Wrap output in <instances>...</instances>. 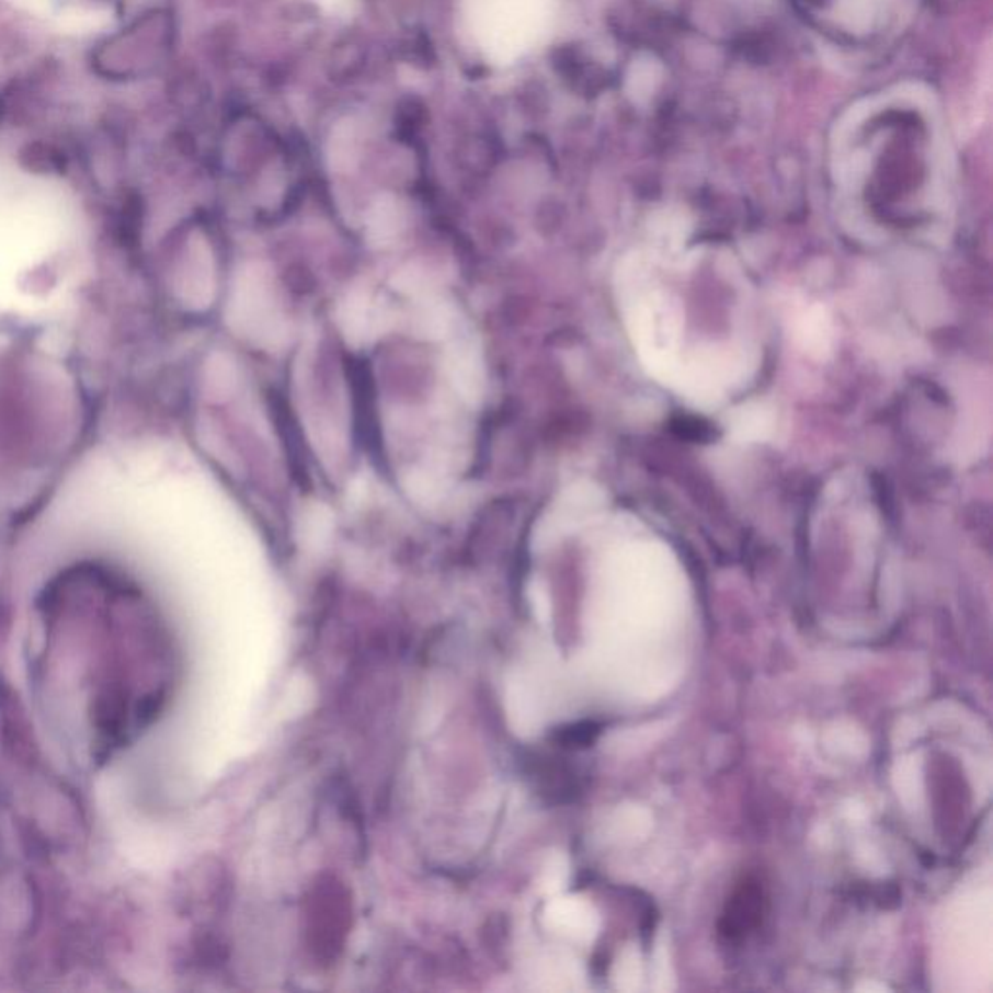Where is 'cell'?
Returning <instances> with one entry per match:
<instances>
[{
	"instance_id": "1",
	"label": "cell",
	"mask_w": 993,
	"mask_h": 993,
	"mask_svg": "<svg viewBox=\"0 0 993 993\" xmlns=\"http://www.w3.org/2000/svg\"><path fill=\"white\" fill-rule=\"evenodd\" d=\"M763 912V891L757 883L741 884L735 891L732 901L728 902L726 910L724 924L722 932L728 937H738V935L747 934L751 927H755L761 920Z\"/></svg>"
},
{
	"instance_id": "2",
	"label": "cell",
	"mask_w": 993,
	"mask_h": 993,
	"mask_svg": "<svg viewBox=\"0 0 993 993\" xmlns=\"http://www.w3.org/2000/svg\"><path fill=\"white\" fill-rule=\"evenodd\" d=\"M811 2H821V0H811Z\"/></svg>"
}]
</instances>
